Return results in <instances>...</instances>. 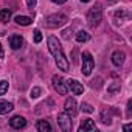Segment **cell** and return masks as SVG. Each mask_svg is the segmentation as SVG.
<instances>
[{
    "label": "cell",
    "instance_id": "1",
    "mask_svg": "<svg viewBox=\"0 0 132 132\" xmlns=\"http://www.w3.org/2000/svg\"><path fill=\"white\" fill-rule=\"evenodd\" d=\"M48 48H50L51 54L54 56L57 69L62 70V72H69V61H67V57H65V54L62 51V45L59 44L57 37H54V36L48 37Z\"/></svg>",
    "mask_w": 132,
    "mask_h": 132
},
{
    "label": "cell",
    "instance_id": "2",
    "mask_svg": "<svg viewBox=\"0 0 132 132\" xmlns=\"http://www.w3.org/2000/svg\"><path fill=\"white\" fill-rule=\"evenodd\" d=\"M103 19V10L100 5H95L93 8H90L89 14H87V22L90 27H96Z\"/></svg>",
    "mask_w": 132,
    "mask_h": 132
},
{
    "label": "cell",
    "instance_id": "3",
    "mask_svg": "<svg viewBox=\"0 0 132 132\" xmlns=\"http://www.w3.org/2000/svg\"><path fill=\"white\" fill-rule=\"evenodd\" d=\"M93 67H95V61H93L92 54H90L89 51H84V53H82V73H84L86 76H89V75L92 73Z\"/></svg>",
    "mask_w": 132,
    "mask_h": 132
},
{
    "label": "cell",
    "instance_id": "4",
    "mask_svg": "<svg viewBox=\"0 0 132 132\" xmlns=\"http://www.w3.org/2000/svg\"><path fill=\"white\" fill-rule=\"evenodd\" d=\"M67 20L69 19H67L65 14H53V16H50L47 19V27H50V28H59L64 23H67Z\"/></svg>",
    "mask_w": 132,
    "mask_h": 132
},
{
    "label": "cell",
    "instance_id": "5",
    "mask_svg": "<svg viewBox=\"0 0 132 132\" xmlns=\"http://www.w3.org/2000/svg\"><path fill=\"white\" fill-rule=\"evenodd\" d=\"M64 109H65V113H67L69 117H76L78 113V109H76V100L75 98H67L64 103Z\"/></svg>",
    "mask_w": 132,
    "mask_h": 132
},
{
    "label": "cell",
    "instance_id": "6",
    "mask_svg": "<svg viewBox=\"0 0 132 132\" xmlns=\"http://www.w3.org/2000/svg\"><path fill=\"white\" fill-rule=\"evenodd\" d=\"M51 81H53V87H54V90H56L59 95H67V86H65V82H64V79H62L61 76L54 75Z\"/></svg>",
    "mask_w": 132,
    "mask_h": 132
},
{
    "label": "cell",
    "instance_id": "7",
    "mask_svg": "<svg viewBox=\"0 0 132 132\" xmlns=\"http://www.w3.org/2000/svg\"><path fill=\"white\" fill-rule=\"evenodd\" d=\"M57 124L64 132H69L72 129V121H70V117L67 113H59L57 115Z\"/></svg>",
    "mask_w": 132,
    "mask_h": 132
},
{
    "label": "cell",
    "instance_id": "8",
    "mask_svg": "<svg viewBox=\"0 0 132 132\" xmlns=\"http://www.w3.org/2000/svg\"><path fill=\"white\" fill-rule=\"evenodd\" d=\"M67 89H70L73 95H81V93L84 92L82 84H79L76 79H69V81H67Z\"/></svg>",
    "mask_w": 132,
    "mask_h": 132
},
{
    "label": "cell",
    "instance_id": "9",
    "mask_svg": "<svg viewBox=\"0 0 132 132\" xmlns=\"http://www.w3.org/2000/svg\"><path fill=\"white\" fill-rule=\"evenodd\" d=\"M10 126L14 127V129H22V127L27 126V120L23 117H20V115H16V117H13L10 120Z\"/></svg>",
    "mask_w": 132,
    "mask_h": 132
},
{
    "label": "cell",
    "instance_id": "10",
    "mask_svg": "<svg viewBox=\"0 0 132 132\" xmlns=\"http://www.w3.org/2000/svg\"><path fill=\"white\" fill-rule=\"evenodd\" d=\"M95 129H96L95 121L90 120V118L84 120V121L81 123V126H79V132H87V130H95Z\"/></svg>",
    "mask_w": 132,
    "mask_h": 132
},
{
    "label": "cell",
    "instance_id": "11",
    "mask_svg": "<svg viewBox=\"0 0 132 132\" xmlns=\"http://www.w3.org/2000/svg\"><path fill=\"white\" fill-rule=\"evenodd\" d=\"M10 45H11V48L13 50H19V48H22V45H23V39H22V36H11L10 37Z\"/></svg>",
    "mask_w": 132,
    "mask_h": 132
},
{
    "label": "cell",
    "instance_id": "12",
    "mask_svg": "<svg viewBox=\"0 0 132 132\" xmlns=\"http://www.w3.org/2000/svg\"><path fill=\"white\" fill-rule=\"evenodd\" d=\"M112 62L117 65V67H120V65L124 62V53L123 51H115L112 54Z\"/></svg>",
    "mask_w": 132,
    "mask_h": 132
},
{
    "label": "cell",
    "instance_id": "13",
    "mask_svg": "<svg viewBox=\"0 0 132 132\" xmlns=\"http://www.w3.org/2000/svg\"><path fill=\"white\" fill-rule=\"evenodd\" d=\"M11 110H13V103L0 100V115H5V113H8Z\"/></svg>",
    "mask_w": 132,
    "mask_h": 132
},
{
    "label": "cell",
    "instance_id": "14",
    "mask_svg": "<svg viewBox=\"0 0 132 132\" xmlns=\"http://www.w3.org/2000/svg\"><path fill=\"white\" fill-rule=\"evenodd\" d=\"M36 127H37V130H39V132H50V130H51L50 123H48V121H45V120H39V121H37V124H36Z\"/></svg>",
    "mask_w": 132,
    "mask_h": 132
},
{
    "label": "cell",
    "instance_id": "15",
    "mask_svg": "<svg viewBox=\"0 0 132 132\" xmlns=\"http://www.w3.org/2000/svg\"><path fill=\"white\" fill-rule=\"evenodd\" d=\"M14 20H16V23H17V25H23V27H27V25H31V22H33V20H31L28 16H17Z\"/></svg>",
    "mask_w": 132,
    "mask_h": 132
},
{
    "label": "cell",
    "instance_id": "16",
    "mask_svg": "<svg viewBox=\"0 0 132 132\" xmlns=\"http://www.w3.org/2000/svg\"><path fill=\"white\" fill-rule=\"evenodd\" d=\"M89 39H90V36H89V33H87V31L81 30V31H78V33H76V40H78L79 44H82V42H87Z\"/></svg>",
    "mask_w": 132,
    "mask_h": 132
},
{
    "label": "cell",
    "instance_id": "17",
    "mask_svg": "<svg viewBox=\"0 0 132 132\" xmlns=\"http://www.w3.org/2000/svg\"><path fill=\"white\" fill-rule=\"evenodd\" d=\"M10 19H11V11L10 10H2V11H0V22L6 23Z\"/></svg>",
    "mask_w": 132,
    "mask_h": 132
},
{
    "label": "cell",
    "instance_id": "18",
    "mask_svg": "<svg viewBox=\"0 0 132 132\" xmlns=\"http://www.w3.org/2000/svg\"><path fill=\"white\" fill-rule=\"evenodd\" d=\"M109 93H112V95H115L117 92H120V82H113L112 86H109Z\"/></svg>",
    "mask_w": 132,
    "mask_h": 132
},
{
    "label": "cell",
    "instance_id": "19",
    "mask_svg": "<svg viewBox=\"0 0 132 132\" xmlns=\"http://www.w3.org/2000/svg\"><path fill=\"white\" fill-rule=\"evenodd\" d=\"M8 90V81H0V95H5Z\"/></svg>",
    "mask_w": 132,
    "mask_h": 132
},
{
    "label": "cell",
    "instance_id": "20",
    "mask_svg": "<svg viewBox=\"0 0 132 132\" xmlns=\"http://www.w3.org/2000/svg\"><path fill=\"white\" fill-rule=\"evenodd\" d=\"M81 109H82L84 112H87V113H92V112L95 110V109H93L90 104H87V103H82V104H81Z\"/></svg>",
    "mask_w": 132,
    "mask_h": 132
},
{
    "label": "cell",
    "instance_id": "21",
    "mask_svg": "<svg viewBox=\"0 0 132 132\" xmlns=\"http://www.w3.org/2000/svg\"><path fill=\"white\" fill-rule=\"evenodd\" d=\"M40 40H42V33H40L39 30H34V42L39 44Z\"/></svg>",
    "mask_w": 132,
    "mask_h": 132
},
{
    "label": "cell",
    "instance_id": "22",
    "mask_svg": "<svg viewBox=\"0 0 132 132\" xmlns=\"http://www.w3.org/2000/svg\"><path fill=\"white\" fill-rule=\"evenodd\" d=\"M39 95H40V87H34V89L31 90V96H33V98H37Z\"/></svg>",
    "mask_w": 132,
    "mask_h": 132
},
{
    "label": "cell",
    "instance_id": "23",
    "mask_svg": "<svg viewBox=\"0 0 132 132\" xmlns=\"http://www.w3.org/2000/svg\"><path fill=\"white\" fill-rule=\"evenodd\" d=\"M27 2H28V8L33 10V8L36 6V3H37V0H27Z\"/></svg>",
    "mask_w": 132,
    "mask_h": 132
},
{
    "label": "cell",
    "instance_id": "24",
    "mask_svg": "<svg viewBox=\"0 0 132 132\" xmlns=\"http://www.w3.org/2000/svg\"><path fill=\"white\" fill-rule=\"evenodd\" d=\"M70 36H72V31H70V30H65V31L62 33V37H64V39H69Z\"/></svg>",
    "mask_w": 132,
    "mask_h": 132
},
{
    "label": "cell",
    "instance_id": "25",
    "mask_svg": "<svg viewBox=\"0 0 132 132\" xmlns=\"http://www.w3.org/2000/svg\"><path fill=\"white\" fill-rule=\"evenodd\" d=\"M123 130H124V132H130V130H132V124H126V126L123 127Z\"/></svg>",
    "mask_w": 132,
    "mask_h": 132
},
{
    "label": "cell",
    "instance_id": "26",
    "mask_svg": "<svg viewBox=\"0 0 132 132\" xmlns=\"http://www.w3.org/2000/svg\"><path fill=\"white\" fill-rule=\"evenodd\" d=\"M53 2H54V3H57V5H62V3L67 2V0H53Z\"/></svg>",
    "mask_w": 132,
    "mask_h": 132
},
{
    "label": "cell",
    "instance_id": "27",
    "mask_svg": "<svg viewBox=\"0 0 132 132\" xmlns=\"http://www.w3.org/2000/svg\"><path fill=\"white\" fill-rule=\"evenodd\" d=\"M0 57H3V51H2V44H0Z\"/></svg>",
    "mask_w": 132,
    "mask_h": 132
},
{
    "label": "cell",
    "instance_id": "28",
    "mask_svg": "<svg viewBox=\"0 0 132 132\" xmlns=\"http://www.w3.org/2000/svg\"><path fill=\"white\" fill-rule=\"evenodd\" d=\"M81 2H82V3H87V2H90V0H81Z\"/></svg>",
    "mask_w": 132,
    "mask_h": 132
}]
</instances>
